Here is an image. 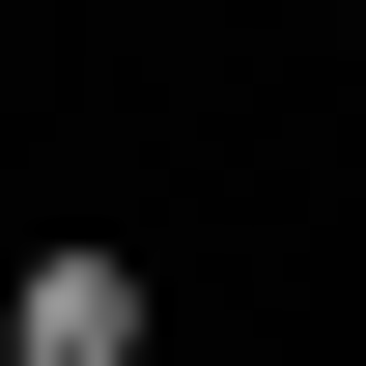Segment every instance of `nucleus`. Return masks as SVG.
Masks as SVG:
<instances>
[{
  "label": "nucleus",
  "instance_id": "f257e3e1",
  "mask_svg": "<svg viewBox=\"0 0 366 366\" xmlns=\"http://www.w3.org/2000/svg\"><path fill=\"white\" fill-rule=\"evenodd\" d=\"M141 310H169V282L56 226V254H29V310H0V366H141Z\"/></svg>",
  "mask_w": 366,
  "mask_h": 366
}]
</instances>
